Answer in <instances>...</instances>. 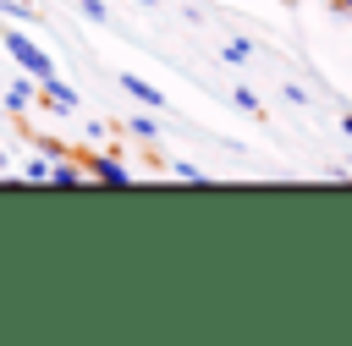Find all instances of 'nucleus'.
Segmentation results:
<instances>
[{
	"mask_svg": "<svg viewBox=\"0 0 352 346\" xmlns=\"http://www.w3.org/2000/svg\"><path fill=\"white\" fill-rule=\"evenodd\" d=\"M341 176H352V165H346V170H341Z\"/></svg>",
	"mask_w": 352,
	"mask_h": 346,
	"instance_id": "obj_19",
	"label": "nucleus"
},
{
	"mask_svg": "<svg viewBox=\"0 0 352 346\" xmlns=\"http://www.w3.org/2000/svg\"><path fill=\"white\" fill-rule=\"evenodd\" d=\"M77 11H82L88 22H110V5H104V0H77Z\"/></svg>",
	"mask_w": 352,
	"mask_h": 346,
	"instance_id": "obj_13",
	"label": "nucleus"
},
{
	"mask_svg": "<svg viewBox=\"0 0 352 346\" xmlns=\"http://www.w3.org/2000/svg\"><path fill=\"white\" fill-rule=\"evenodd\" d=\"M220 55H226L231 66H248V60H253V44H248V38H226V44H220Z\"/></svg>",
	"mask_w": 352,
	"mask_h": 346,
	"instance_id": "obj_8",
	"label": "nucleus"
},
{
	"mask_svg": "<svg viewBox=\"0 0 352 346\" xmlns=\"http://www.w3.org/2000/svg\"><path fill=\"white\" fill-rule=\"evenodd\" d=\"M336 5V16H352V0H330Z\"/></svg>",
	"mask_w": 352,
	"mask_h": 346,
	"instance_id": "obj_15",
	"label": "nucleus"
},
{
	"mask_svg": "<svg viewBox=\"0 0 352 346\" xmlns=\"http://www.w3.org/2000/svg\"><path fill=\"white\" fill-rule=\"evenodd\" d=\"M38 99H44V104H50V110H77V93H72V88H66V82H60V71H55V77H44V82H38Z\"/></svg>",
	"mask_w": 352,
	"mask_h": 346,
	"instance_id": "obj_5",
	"label": "nucleus"
},
{
	"mask_svg": "<svg viewBox=\"0 0 352 346\" xmlns=\"http://www.w3.org/2000/svg\"><path fill=\"white\" fill-rule=\"evenodd\" d=\"M138 5H154V0H138Z\"/></svg>",
	"mask_w": 352,
	"mask_h": 346,
	"instance_id": "obj_18",
	"label": "nucleus"
},
{
	"mask_svg": "<svg viewBox=\"0 0 352 346\" xmlns=\"http://www.w3.org/2000/svg\"><path fill=\"white\" fill-rule=\"evenodd\" d=\"M28 104H38V82H33L28 71H16V77H11V88H6V110H11V115H22Z\"/></svg>",
	"mask_w": 352,
	"mask_h": 346,
	"instance_id": "obj_4",
	"label": "nucleus"
},
{
	"mask_svg": "<svg viewBox=\"0 0 352 346\" xmlns=\"http://www.w3.org/2000/svg\"><path fill=\"white\" fill-rule=\"evenodd\" d=\"M341 132H346V137H352V110H346V115H341Z\"/></svg>",
	"mask_w": 352,
	"mask_h": 346,
	"instance_id": "obj_16",
	"label": "nucleus"
},
{
	"mask_svg": "<svg viewBox=\"0 0 352 346\" xmlns=\"http://www.w3.org/2000/svg\"><path fill=\"white\" fill-rule=\"evenodd\" d=\"M231 104H236V110H248V115H258V121H264V99H258V93H253V88H242V82H236V88H231Z\"/></svg>",
	"mask_w": 352,
	"mask_h": 346,
	"instance_id": "obj_7",
	"label": "nucleus"
},
{
	"mask_svg": "<svg viewBox=\"0 0 352 346\" xmlns=\"http://www.w3.org/2000/svg\"><path fill=\"white\" fill-rule=\"evenodd\" d=\"M126 132H132L138 143H154V132H160V126H154V115H132V121H126Z\"/></svg>",
	"mask_w": 352,
	"mask_h": 346,
	"instance_id": "obj_10",
	"label": "nucleus"
},
{
	"mask_svg": "<svg viewBox=\"0 0 352 346\" xmlns=\"http://www.w3.org/2000/svg\"><path fill=\"white\" fill-rule=\"evenodd\" d=\"M170 170H176V181H192V187H209V170H198L192 159H176Z\"/></svg>",
	"mask_w": 352,
	"mask_h": 346,
	"instance_id": "obj_9",
	"label": "nucleus"
},
{
	"mask_svg": "<svg viewBox=\"0 0 352 346\" xmlns=\"http://www.w3.org/2000/svg\"><path fill=\"white\" fill-rule=\"evenodd\" d=\"M44 176H50V159H44V154H33V159L22 165V176H16V181H38V187H44Z\"/></svg>",
	"mask_w": 352,
	"mask_h": 346,
	"instance_id": "obj_11",
	"label": "nucleus"
},
{
	"mask_svg": "<svg viewBox=\"0 0 352 346\" xmlns=\"http://www.w3.org/2000/svg\"><path fill=\"white\" fill-rule=\"evenodd\" d=\"M50 187H82L88 181V170H82V154L72 159V154H60V159H50V176H44Z\"/></svg>",
	"mask_w": 352,
	"mask_h": 346,
	"instance_id": "obj_3",
	"label": "nucleus"
},
{
	"mask_svg": "<svg viewBox=\"0 0 352 346\" xmlns=\"http://www.w3.org/2000/svg\"><path fill=\"white\" fill-rule=\"evenodd\" d=\"M121 88L138 99V104H148V110H165V93L154 88V82H143V77H132V71H121Z\"/></svg>",
	"mask_w": 352,
	"mask_h": 346,
	"instance_id": "obj_6",
	"label": "nucleus"
},
{
	"mask_svg": "<svg viewBox=\"0 0 352 346\" xmlns=\"http://www.w3.org/2000/svg\"><path fill=\"white\" fill-rule=\"evenodd\" d=\"M0 11H6V16H16V22H33V16H38L28 0H0Z\"/></svg>",
	"mask_w": 352,
	"mask_h": 346,
	"instance_id": "obj_12",
	"label": "nucleus"
},
{
	"mask_svg": "<svg viewBox=\"0 0 352 346\" xmlns=\"http://www.w3.org/2000/svg\"><path fill=\"white\" fill-rule=\"evenodd\" d=\"M33 143H38V154H44V159H60V154H66L55 137H33Z\"/></svg>",
	"mask_w": 352,
	"mask_h": 346,
	"instance_id": "obj_14",
	"label": "nucleus"
},
{
	"mask_svg": "<svg viewBox=\"0 0 352 346\" xmlns=\"http://www.w3.org/2000/svg\"><path fill=\"white\" fill-rule=\"evenodd\" d=\"M82 170L94 181H104V187H132V170L121 159H110V154H82Z\"/></svg>",
	"mask_w": 352,
	"mask_h": 346,
	"instance_id": "obj_2",
	"label": "nucleus"
},
{
	"mask_svg": "<svg viewBox=\"0 0 352 346\" xmlns=\"http://www.w3.org/2000/svg\"><path fill=\"white\" fill-rule=\"evenodd\" d=\"M0 44H6V55H11V60H16V66L33 77V82L55 77V60H50V49H44V44H33L28 33H16V27H11V33H0Z\"/></svg>",
	"mask_w": 352,
	"mask_h": 346,
	"instance_id": "obj_1",
	"label": "nucleus"
},
{
	"mask_svg": "<svg viewBox=\"0 0 352 346\" xmlns=\"http://www.w3.org/2000/svg\"><path fill=\"white\" fill-rule=\"evenodd\" d=\"M0 170H11V159H6V148H0Z\"/></svg>",
	"mask_w": 352,
	"mask_h": 346,
	"instance_id": "obj_17",
	"label": "nucleus"
}]
</instances>
